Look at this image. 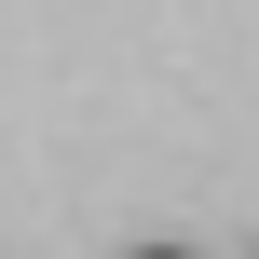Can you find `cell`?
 I'll return each instance as SVG.
<instances>
[{
    "mask_svg": "<svg viewBox=\"0 0 259 259\" xmlns=\"http://www.w3.org/2000/svg\"><path fill=\"white\" fill-rule=\"evenodd\" d=\"M123 259H191V246H164V232H150V246H123Z\"/></svg>",
    "mask_w": 259,
    "mask_h": 259,
    "instance_id": "6da1fadb",
    "label": "cell"
},
{
    "mask_svg": "<svg viewBox=\"0 0 259 259\" xmlns=\"http://www.w3.org/2000/svg\"><path fill=\"white\" fill-rule=\"evenodd\" d=\"M246 259H259V246H246Z\"/></svg>",
    "mask_w": 259,
    "mask_h": 259,
    "instance_id": "7a4b0ae2",
    "label": "cell"
}]
</instances>
